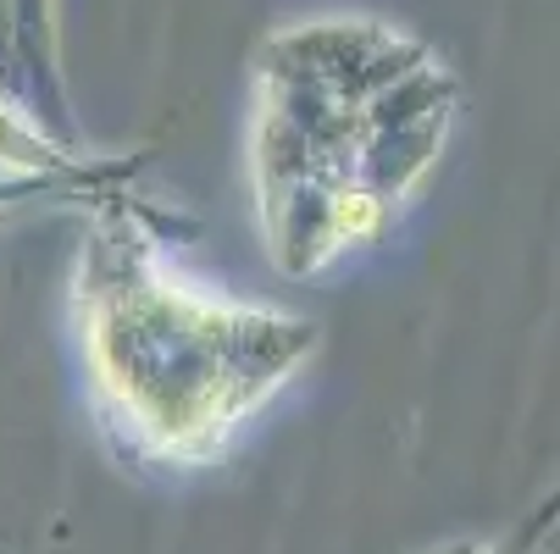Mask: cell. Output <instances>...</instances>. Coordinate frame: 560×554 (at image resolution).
Listing matches in <instances>:
<instances>
[{
  "label": "cell",
  "instance_id": "1",
  "mask_svg": "<svg viewBox=\"0 0 560 554\" xmlns=\"http://www.w3.org/2000/svg\"><path fill=\"white\" fill-rule=\"evenodd\" d=\"M72 310L95 405L150 465L211 460L316 355L305 316L195 288L122 195H101Z\"/></svg>",
  "mask_w": 560,
  "mask_h": 554
},
{
  "label": "cell",
  "instance_id": "2",
  "mask_svg": "<svg viewBox=\"0 0 560 554\" xmlns=\"http://www.w3.org/2000/svg\"><path fill=\"white\" fill-rule=\"evenodd\" d=\"M560 532V483L527 510L522 527H511L500 543H455V549H433V554H549V538Z\"/></svg>",
  "mask_w": 560,
  "mask_h": 554
}]
</instances>
